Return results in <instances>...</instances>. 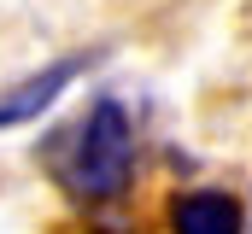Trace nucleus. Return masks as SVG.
I'll return each mask as SVG.
<instances>
[{"mask_svg": "<svg viewBox=\"0 0 252 234\" xmlns=\"http://www.w3.org/2000/svg\"><path fill=\"white\" fill-rule=\"evenodd\" d=\"M247 234H252V199H247Z\"/></svg>", "mask_w": 252, "mask_h": 234, "instance_id": "4", "label": "nucleus"}, {"mask_svg": "<svg viewBox=\"0 0 252 234\" xmlns=\"http://www.w3.org/2000/svg\"><path fill=\"white\" fill-rule=\"evenodd\" d=\"M164 234H247V199L217 187V181H188L170 187L164 199Z\"/></svg>", "mask_w": 252, "mask_h": 234, "instance_id": "3", "label": "nucleus"}, {"mask_svg": "<svg viewBox=\"0 0 252 234\" xmlns=\"http://www.w3.org/2000/svg\"><path fill=\"white\" fill-rule=\"evenodd\" d=\"M94 64H100V53L82 47V53H59V58H47L41 70L6 82V88H0V135H6V129H24V123H41Z\"/></svg>", "mask_w": 252, "mask_h": 234, "instance_id": "2", "label": "nucleus"}, {"mask_svg": "<svg viewBox=\"0 0 252 234\" xmlns=\"http://www.w3.org/2000/svg\"><path fill=\"white\" fill-rule=\"evenodd\" d=\"M35 164L59 187L64 205H76L88 217L118 211L135 193V181H141V129H135V112L118 94H88L82 112L64 117L35 146Z\"/></svg>", "mask_w": 252, "mask_h": 234, "instance_id": "1", "label": "nucleus"}]
</instances>
